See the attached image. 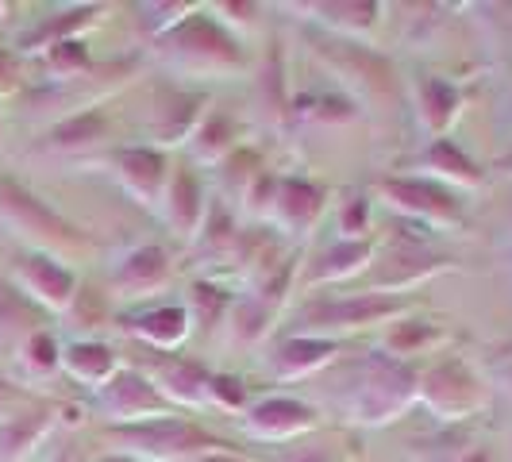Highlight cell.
<instances>
[{
  "instance_id": "obj_10",
  "label": "cell",
  "mask_w": 512,
  "mask_h": 462,
  "mask_svg": "<svg viewBox=\"0 0 512 462\" xmlns=\"http://www.w3.org/2000/svg\"><path fill=\"white\" fill-rule=\"evenodd\" d=\"M312 424H316V412L301 401H293V397H266V401L251 405L243 416V428L251 436L274 439V443L305 436V432H312Z\"/></svg>"
},
{
  "instance_id": "obj_26",
  "label": "cell",
  "mask_w": 512,
  "mask_h": 462,
  "mask_svg": "<svg viewBox=\"0 0 512 462\" xmlns=\"http://www.w3.org/2000/svg\"><path fill=\"white\" fill-rule=\"evenodd\" d=\"M16 362H20V370H24V378H51L54 370H62V347L54 343L51 332H39L27 339L24 347L16 351Z\"/></svg>"
},
{
  "instance_id": "obj_13",
  "label": "cell",
  "mask_w": 512,
  "mask_h": 462,
  "mask_svg": "<svg viewBox=\"0 0 512 462\" xmlns=\"http://www.w3.org/2000/svg\"><path fill=\"white\" fill-rule=\"evenodd\" d=\"M162 212H166V224L178 231L181 239H197L205 228L208 212H205V189L193 170H174L170 185H166V197H162Z\"/></svg>"
},
{
  "instance_id": "obj_20",
  "label": "cell",
  "mask_w": 512,
  "mask_h": 462,
  "mask_svg": "<svg viewBox=\"0 0 512 462\" xmlns=\"http://www.w3.org/2000/svg\"><path fill=\"white\" fill-rule=\"evenodd\" d=\"M447 262L436 255H424L420 247H409V251H397V255L385 262L382 270H378V278H374V293H382V289H412V285L428 282L432 274H439Z\"/></svg>"
},
{
  "instance_id": "obj_21",
  "label": "cell",
  "mask_w": 512,
  "mask_h": 462,
  "mask_svg": "<svg viewBox=\"0 0 512 462\" xmlns=\"http://www.w3.org/2000/svg\"><path fill=\"white\" fill-rule=\"evenodd\" d=\"M424 166L432 170V181L443 185V189H451V193H455V189H474V185H482V170H478L451 139H436L432 151L424 154Z\"/></svg>"
},
{
  "instance_id": "obj_39",
  "label": "cell",
  "mask_w": 512,
  "mask_h": 462,
  "mask_svg": "<svg viewBox=\"0 0 512 462\" xmlns=\"http://www.w3.org/2000/svg\"><path fill=\"white\" fill-rule=\"evenodd\" d=\"M497 170H501V174H505V178H512V154H505V158H501V162H497Z\"/></svg>"
},
{
  "instance_id": "obj_17",
  "label": "cell",
  "mask_w": 512,
  "mask_h": 462,
  "mask_svg": "<svg viewBox=\"0 0 512 462\" xmlns=\"http://www.w3.org/2000/svg\"><path fill=\"white\" fill-rule=\"evenodd\" d=\"M335 355V343L332 339H312V335H297V339H285L278 347V355L270 362L274 378L282 382H293V378H308L316 374L320 366H328Z\"/></svg>"
},
{
  "instance_id": "obj_43",
  "label": "cell",
  "mask_w": 512,
  "mask_h": 462,
  "mask_svg": "<svg viewBox=\"0 0 512 462\" xmlns=\"http://www.w3.org/2000/svg\"><path fill=\"white\" fill-rule=\"evenodd\" d=\"M58 462H74V459H58Z\"/></svg>"
},
{
  "instance_id": "obj_4",
  "label": "cell",
  "mask_w": 512,
  "mask_h": 462,
  "mask_svg": "<svg viewBox=\"0 0 512 462\" xmlns=\"http://www.w3.org/2000/svg\"><path fill=\"white\" fill-rule=\"evenodd\" d=\"M108 439H112V455L135 462H185L216 451V439H208L201 428H193L189 420H178V416L128 424V428H116Z\"/></svg>"
},
{
  "instance_id": "obj_8",
  "label": "cell",
  "mask_w": 512,
  "mask_h": 462,
  "mask_svg": "<svg viewBox=\"0 0 512 462\" xmlns=\"http://www.w3.org/2000/svg\"><path fill=\"white\" fill-rule=\"evenodd\" d=\"M97 409H101L104 420H112L116 428L174 416V405H170V401L154 389L151 378H143L139 370H116L112 382H104L101 389H97Z\"/></svg>"
},
{
  "instance_id": "obj_19",
  "label": "cell",
  "mask_w": 512,
  "mask_h": 462,
  "mask_svg": "<svg viewBox=\"0 0 512 462\" xmlns=\"http://www.w3.org/2000/svg\"><path fill=\"white\" fill-rule=\"evenodd\" d=\"M62 370L74 378V382H85L93 389H101L104 382H112V374L120 370L116 362V351L104 347L97 339H81V343H70L62 351Z\"/></svg>"
},
{
  "instance_id": "obj_9",
  "label": "cell",
  "mask_w": 512,
  "mask_h": 462,
  "mask_svg": "<svg viewBox=\"0 0 512 462\" xmlns=\"http://www.w3.org/2000/svg\"><path fill=\"white\" fill-rule=\"evenodd\" d=\"M385 205L428 228H455L462 220V201L432 178H389L382 181Z\"/></svg>"
},
{
  "instance_id": "obj_40",
  "label": "cell",
  "mask_w": 512,
  "mask_h": 462,
  "mask_svg": "<svg viewBox=\"0 0 512 462\" xmlns=\"http://www.w3.org/2000/svg\"><path fill=\"white\" fill-rule=\"evenodd\" d=\"M501 382L509 385V393H512V366H505V370H501Z\"/></svg>"
},
{
  "instance_id": "obj_12",
  "label": "cell",
  "mask_w": 512,
  "mask_h": 462,
  "mask_svg": "<svg viewBox=\"0 0 512 462\" xmlns=\"http://www.w3.org/2000/svg\"><path fill=\"white\" fill-rule=\"evenodd\" d=\"M116 178L124 181V189L139 205L158 208L166 197V185H170V170H166V158L158 151L135 147V151L116 154Z\"/></svg>"
},
{
  "instance_id": "obj_31",
  "label": "cell",
  "mask_w": 512,
  "mask_h": 462,
  "mask_svg": "<svg viewBox=\"0 0 512 462\" xmlns=\"http://www.w3.org/2000/svg\"><path fill=\"white\" fill-rule=\"evenodd\" d=\"M43 62L54 74V81H77V77L85 74V66H89V54H85V43L66 39V43H58V47L43 54Z\"/></svg>"
},
{
  "instance_id": "obj_42",
  "label": "cell",
  "mask_w": 512,
  "mask_h": 462,
  "mask_svg": "<svg viewBox=\"0 0 512 462\" xmlns=\"http://www.w3.org/2000/svg\"><path fill=\"white\" fill-rule=\"evenodd\" d=\"M0 135H4V108H0Z\"/></svg>"
},
{
  "instance_id": "obj_36",
  "label": "cell",
  "mask_w": 512,
  "mask_h": 462,
  "mask_svg": "<svg viewBox=\"0 0 512 462\" xmlns=\"http://www.w3.org/2000/svg\"><path fill=\"white\" fill-rule=\"evenodd\" d=\"M285 462H328V455L320 447H301V451H293Z\"/></svg>"
},
{
  "instance_id": "obj_30",
  "label": "cell",
  "mask_w": 512,
  "mask_h": 462,
  "mask_svg": "<svg viewBox=\"0 0 512 462\" xmlns=\"http://www.w3.org/2000/svg\"><path fill=\"white\" fill-rule=\"evenodd\" d=\"M231 332L239 343H255L270 332V308H266V297H247L235 305V316H231Z\"/></svg>"
},
{
  "instance_id": "obj_28",
  "label": "cell",
  "mask_w": 512,
  "mask_h": 462,
  "mask_svg": "<svg viewBox=\"0 0 512 462\" xmlns=\"http://www.w3.org/2000/svg\"><path fill=\"white\" fill-rule=\"evenodd\" d=\"M193 154L201 158V162H224L231 151H235V131H231V124L224 120V116H212V120H205L201 128L193 131Z\"/></svg>"
},
{
  "instance_id": "obj_23",
  "label": "cell",
  "mask_w": 512,
  "mask_h": 462,
  "mask_svg": "<svg viewBox=\"0 0 512 462\" xmlns=\"http://www.w3.org/2000/svg\"><path fill=\"white\" fill-rule=\"evenodd\" d=\"M416 101H420V120H424V128L432 131L436 139L451 128L455 116H459V93H455V85L443 81V77H424V81L416 85Z\"/></svg>"
},
{
  "instance_id": "obj_15",
  "label": "cell",
  "mask_w": 512,
  "mask_h": 462,
  "mask_svg": "<svg viewBox=\"0 0 512 462\" xmlns=\"http://www.w3.org/2000/svg\"><path fill=\"white\" fill-rule=\"evenodd\" d=\"M51 428V409H27L0 420V462H27L35 455V447L51 436Z\"/></svg>"
},
{
  "instance_id": "obj_35",
  "label": "cell",
  "mask_w": 512,
  "mask_h": 462,
  "mask_svg": "<svg viewBox=\"0 0 512 462\" xmlns=\"http://www.w3.org/2000/svg\"><path fill=\"white\" fill-rule=\"evenodd\" d=\"M16 77H20L16 62H12L8 54H0V93H12V89H16Z\"/></svg>"
},
{
  "instance_id": "obj_6",
  "label": "cell",
  "mask_w": 512,
  "mask_h": 462,
  "mask_svg": "<svg viewBox=\"0 0 512 462\" xmlns=\"http://www.w3.org/2000/svg\"><path fill=\"white\" fill-rule=\"evenodd\" d=\"M405 312V301L389 293H355V297H335V301H316L301 308V328L312 339H328V332H355V328H374Z\"/></svg>"
},
{
  "instance_id": "obj_34",
  "label": "cell",
  "mask_w": 512,
  "mask_h": 462,
  "mask_svg": "<svg viewBox=\"0 0 512 462\" xmlns=\"http://www.w3.org/2000/svg\"><path fill=\"white\" fill-rule=\"evenodd\" d=\"M366 216H370V205H366V197H351L343 212H339V231H343V239H359L362 231H366Z\"/></svg>"
},
{
  "instance_id": "obj_2",
  "label": "cell",
  "mask_w": 512,
  "mask_h": 462,
  "mask_svg": "<svg viewBox=\"0 0 512 462\" xmlns=\"http://www.w3.org/2000/svg\"><path fill=\"white\" fill-rule=\"evenodd\" d=\"M0 224L12 231L27 251L51 258H70L74 251L85 247V235L66 224L54 208H47L35 193H27L24 185L12 178H0Z\"/></svg>"
},
{
  "instance_id": "obj_25",
  "label": "cell",
  "mask_w": 512,
  "mask_h": 462,
  "mask_svg": "<svg viewBox=\"0 0 512 462\" xmlns=\"http://www.w3.org/2000/svg\"><path fill=\"white\" fill-rule=\"evenodd\" d=\"M201 97H174V101H166L158 108V116H154V139L158 143H181L185 135H193V131L201 128Z\"/></svg>"
},
{
  "instance_id": "obj_32",
  "label": "cell",
  "mask_w": 512,
  "mask_h": 462,
  "mask_svg": "<svg viewBox=\"0 0 512 462\" xmlns=\"http://www.w3.org/2000/svg\"><path fill=\"white\" fill-rule=\"evenodd\" d=\"M436 343H439V332L432 324H397L389 332V351H393V359L401 362H405V355H420V351H428Z\"/></svg>"
},
{
  "instance_id": "obj_3",
  "label": "cell",
  "mask_w": 512,
  "mask_h": 462,
  "mask_svg": "<svg viewBox=\"0 0 512 462\" xmlns=\"http://www.w3.org/2000/svg\"><path fill=\"white\" fill-rule=\"evenodd\" d=\"M158 54L193 77H224L243 66V51L224 27L208 16H189L185 24L162 31Z\"/></svg>"
},
{
  "instance_id": "obj_14",
  "label": "cell",
  "mask_w": 512,
  "mask_h": 462,
  "mask_svg": "<svg viewBox=\"0 0 512 462\" xmlns=\"http://www.w3.org/2000/svg\"><path fill=\"white\" fill-rule=\"evenodd\" d=\"M324 212V193L308 181H278V197H274V224L289 235H305Z\"/></svg>"
},
{
  "instance_id": "obj_29",
  "label": "cell",
  "mask_w": 512,
  "mask_h": 462,
  "mask_svg": "<svg viewBox=\"0 0 512 462\" xmlns=\"http://www.w3.org/2000/svg\"><path fill=\"white\" fill-rule=\"evenodd\" d=\"M320 12H324L320 20L332 31H347V35H359V31L366 35L370 27L378 24V16H374L378 8L374 4H324Z\"/></svg>"
},
{
  "instance_id": "obj_1",
  "label": "cell",
  "mask_w": 512,
  "mask_h": 462,
  "mask_svg": "<svg viewBox=\"0 0 512 462\" xmlns=\"http://www.w3.org/2000/svg\"><path fill=\"white\" fill-rule=\"evenodd\" d=\"M420 374L393 355H370L359 362V374L343 393V416L355 424L397 420L420 397Z\"/></svg>"
},
{
  "instance_id": "obj_27",
  "label": "cell",
  "mask_w": 512,
  "mask_h": 462,
  "mask_svg": "<svg viewBox=\"0 0 512 462\" xmlns=\"http://www.w3.org/2000/svg\"><path fill=\"white\" fill-rule=\"evenodd\" d=\"M47 139H51V147H58V151H81V147L104 139V116L85 108V112H77L70 120H62Z\"/></svg>"
},
{
  "instance_id": "obj_16",
  "label": "cell",
  "mask_w": 512,
  "mask_h": 462,
  "mask_svg": "<svg viewBox=\"0 0 512 462\" xmlns=\"http://www.w3.org/2000/svg\"><path fill=\"white\" fill-rule=\"evenodd\" d=\"M128 328H131V335H139L154 351H174V347L185 343L193 320H189V308L162 305V308H147L143 316H135Z\"/></svg>"
},
{
  "instance_id": "obj_5",
  "label": "cell",
  "mask_w": 512,
  "mask_h": 462,
  "mask_svg": "<svg viewBox=\"0 0 512 462\" xmlns=\"http://www.w3.org/2000/svg\"><path fill=\"white\" fill-rule=\"evenodd\" d=\"M416 385H420V397L416 401H424L443 420H466V416H474V412L486 405V385H482V378L462 359H455V355H447L436 366H428Z\"/></svg>"
},
{
  "instance_id": "obj_11",
  "label": "cell",
  "mask_w": 512,
  "mask_h": 462,
  "mask_svg": "<svg viewBox=\"0 0 512 462\" xmlns=\"http://www.w3.org/2000/svg\"><path fill=\"white\" fill-rule=\"evenodd\" d=\"M166 282H170V258L162 247H135L112 270L116 297H154Z\"/></svg>"
},
{
  "instance_id": "obj_41",
  "label": "cell",
  "mask_w": 512,
  "mask_h": 462,
  "mask_svg": "<svg viewBox=\"0 0 512 462\" xmlns=\"http://www.w3.org/2000/svg\"><path fill=\"white\" fill-rule=\"evenodd\" d=\"M101 462H135V459H124V455H104Z\"/></svg>"
},
{
  "instance_id": "obj_24",
  "label": "cell",
  "mask_w": 512,
  "mask_h": 462,
  "mask_svg": "<svg viewBox=\"0 0 512 462\" xmlns=\"http://www.w3.org/2000/svg\"><path fill=\"white\" fill-rule=\"evenodd\" d=\"M35 332V305L16 289H0V355H16Z\"/></svg>"
},
{
  "instance_id": "obj_22",
  "label": "cell",
  "mask_w": 512,
  "mask_h": 462,
  "mask_svg": "<svg viewBox=\"0 0 512 462\" xmlns=\"http://www.w3.org/2000/svg\"><path fill=\"white\" fill-rule=\"evenodd\" d=\"M374 258V243L370 239H343L324 251V258L312 266V285H324V282H347L355 278L359 270L370 266Z\"/></svg>"
},
{
  "instance_id": "obj_18",
  "label": "cell",
  "mask_w": 512,
  "mask_h": 462,
  "mask_svg": "<svg viewBox=\"0 0 512 462\" xmlns=\"http://www.w3.org/2000/svg\"><path fill=\"white\" fill-rule=\"evenodd\" d=\"M208 370H201L197 362L174 359L166 362L154 378V389L170 401V405H181V409H201L208 401Z\"/></svg>"
},
{
  "instance_id": "obj_37",
  "label": "cell",
  "mask_w": 512,
  "mask_h": 462,
  "mask_svg": "<svg viewBox=\"0 0 512 462\" xmlns=\"http://www.w3.org/2000/svg\"><path fill=\"white\" fill-rule=\"evenodd\" d=\"M451 462H493V459H489L482 447H474V451H466V455H459V459H451Z\"/></svg>"
},
{
  "instance_id": "obj_7",
  "label": "cell",
  "mask_w": 512,
  "mask_h": 462,
  "mask_svg": "<svg viewBox=\"0 0 512 462\" xmlns=\"http://www.w3.org/2000/svg\"><path fill=\"white\" fill-rule=\"evenodd\" d=\"M8 282L24 301L47 312H66L77 301L74 270L51 255H35V251L16 255L8 262Z\"/></svg>"
},
{
  "instance_id": "obj_38",
  "label": "cell",
  "mask_w": 512,
  "mask_h": 462,
  "mask_svg": "<svg viewBox=\"0 0 512 462\" xmlns=\"http://www.w3.org/2000/svg\"><path fill=\"white\" fill-rule=\"evenodd\" d=\"M185 462H235V459H228L224 451H208V455H197V459H185Z\"/></svg>"
},
{
  "instance_id": "obj_33",
  "label": "cell",
  "mask_w": 512,
  "mask_h": 462,
  "mask_svg": "<svg viewBox=\"0 0 512 462\" xmlns=\"http://www.w3.org/2000/svg\"><path fill=\"white\" fill-rule=\"evenodd\" d=\"M208 401L220 405V409H243V401H247L243 382L224 378V374H212V378H208Z\"/></svg>"
}]
</instances>
